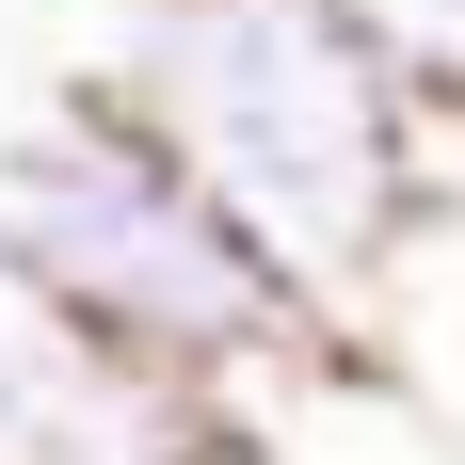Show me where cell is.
<instances>
[{"instance_id":"6da1fadb","label":"cell","mask_w":465,"mask_h":465,"mask_svg":"<svg viewBox=\"0 0 465 465\" xmlns=\"http://www.w3.org/2000/svg\"><path fill=\"white\" fill-rule=\"evenodd\" d=\"M96 81L241 209V241L322 305V337H353L385 241L418 209L433 96L337 0H129Z\"/></svg>"},{"instance_id":"7a4b0ae2","label":"cell","mask_w":465,"mask_h":465,"mask_svg":"<svg viewBox=\"0 0 465 465\" xmlns=\"http://www.w3.org/2000/svg\"><path fill=\"white\" fill-rule=\"evenodd\" d=\"M0 257L33 305H64L81 337L209 385V401H241L257 370H289L322 337V305L241 241V209L113 81H64L0 129Z\"/></svg>"},{"instance_id":"3957f363","label":"cell","mask_w":465,"mask_h":465,"mask_svg":"<svg viewBox=\"0 0 465 465\" xmlns=\"http://www.w3.org/2000/svg\"><path fill=\"white\" fill-rule=\"evenodd\" d=\"M209 433H225L209 385L81 337L33 289H0V465H193Z\"/></svg>"},{"instance_id":"277c9868","label":"cell","mask_w":465,"mask_h":465,"mask_svg":"<svg viewBox=\"0 0 465 465\" xmlns=\"http://www.w3.org/2000/svg\"><path fill=\"white\" fill-rule=\"evenodd\" d=\"M353 353L465 433V113H433V144H418V209H401L370 305H353Z\"/></svg>"},{"instance_id":"5b68a950","label":"cell","mask_w":465,"mask_h":465,"mask_svg":"<svg viewBox=\"0 0 465 465\" xmlns=\"http://www.w3.org/2000/svg\"><path fill=\"white\" fill-rule=\"evenodd\" d=\"M225 418L257 433L273 465H465V433L433 418V401H401V385H385L353 337H305L289 370H257V385H241Z\"/></svg>"},{"instance_id":"8992f818","label":"cell","mask_w":465,"mask_h":465,"mask_svg":"<svg viewBox=\"0 0 465 465\" xmlns=\"http://www.w3.org/2000/svg\"><path fill=\"white\" fill-rule=\"evenodd\" d=\"M337 16H353V33H370L433 113H465V0H337Z\"/></svg>"},{"instance_id":"52a82bcc","label":"cell","mask_w":465,"mask_h":465,"mask_svg":"<svg viewBox=\"0 0 465 465\" xmlns=\"http://www.w3.org/2000/svg\"><path fill=\"white\" fill-rule=\"evenodd\" d=\"M193 465H273V450H257V433H241V418H225V433H209V450H193Z\"/></svg>"}]
</instances>
